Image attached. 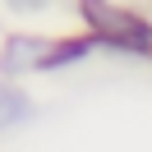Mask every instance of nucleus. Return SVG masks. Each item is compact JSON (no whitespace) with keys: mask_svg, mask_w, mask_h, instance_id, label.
Returning <instances> with one entry per match:
<instances>
[{"mask_svg":"<svg viewBox=\"0 0 152 152\" xmlns=\"http://www.w3.org/2000/svg\"><path fill=\"white\" fill-rule=\"evenodd\" d=\"M83 32L102 42V51L129 60H152V14L120 5V0H74Z\"/></svg>","mask_w":152,"mask_h":152,"instance_id":"nucleus-1","label":"nucleus"},{"mask_svg":"<svg viewBox=\"0 0 152 152\" xmlns=\"http://www.w3.org/2000/svg\"><path fill=\"white\" fill-rule=\"evenodd\" d=\"M51 46H56V37H46V32H10L0 42V78L23 83V78L42 74Z\"/></svg>","mask_w":152,"mask_h":152,"instance_id":"nucleus-2","label":"nucleus"},{"mask_svg":"<svg viewBox=\"0 0 152 152\" xmlns=\"http://www.w3.org/2000/svg\"><path fill=\"white\" fill-rule=\"evenodd\" d=\"M97 51H102V42H97L92 32H65V37H56V46H51V56H46V65H42V74L74 69V65H83V60H92Z\"/></svg>","mask_w":152,"mask_h":152,"instance_id":"nucleus-3","label":"nucleus"},{"mask_svg":"<svg viewBox=\"0 0 152 152\" xmlns=\"http://www.w3.org/2000/svg\"><path fill=\"white\" fill-rule=\"evenodd\" d=\"M32 115H37L32 92H28L23 83H14V78H0V134H5V129H19V124H28Z\"/></svg>","mask_w":152,"mask_h":152,"instance_id":"nucleus-4","label":"nucleus"},{"mask_svg":"<svg viewBox=\"0 0 152 152\" xmlns=\"http://www.w3.org/2000/svg\"><path fill=\"white\" fill-rule=\"evenodd\" d=\"M5 5H10V10H19V14H37L46 0H5Z\"/></svg>","mask_w":152,"mask_h":152,"instance_id":"nucleus-5","label":"nucleus"}]
</instances>
